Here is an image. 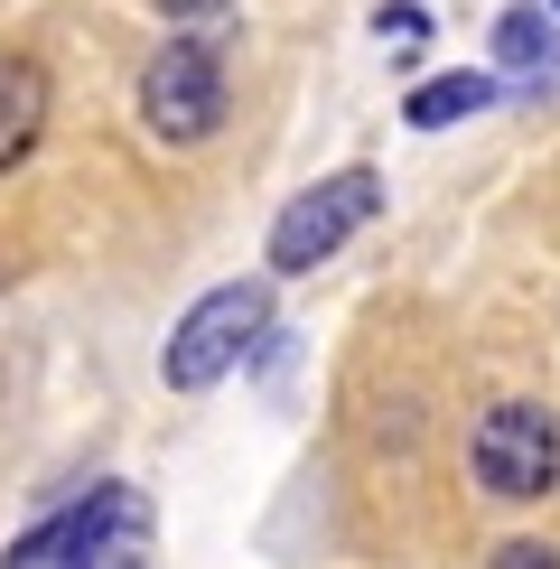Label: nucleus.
Segmentation results:
<instances>
[{"mask_svg":"<svg viewBox=\"0 0 560 569\" xmlns=\"http://www.w3.org/2000/svg\"><path fill=\"white\" fill-rule=\"evenodd\" d=\"M373 206H383L373 169H337V178L299 187V197L280 206V224H271V271H318L327 252L346 243V233L373 224Z\"/></svg>","mask_w":560,"mask_h":569,"instance_id":"nucleus-5","label":"nucleus"},{"mask_svg":"<svg viewBox=\"0 0 560 569\" xmlns=\"http://www.w3.org/2000/svg\"><path fill=\"white\" fill-rule=\"evenodd\" d=\"M551 10H560V0H551Z\"/></svg>","mask_w":560,"mask_h":569,"instance_id":"nucleus-12","label":"nucleus"},{"mask_svg":"<svg viewBox=\"0 0 560 569\" xmlns=\"http://www.w3.org/2000/svg\"><path fill=\"white\" fill-rule=\"evenodd\" d=\"M560 551H542V541H504V551H496V569H551Z\"/></svg>","mask_w":560,"mask_h":569,"instance_id":"nucleus-10","label":"nucleus"},{"mask_svg":"<svg viewBox=\"0 0 560 569\" xmlns=\"http://www.w3.org/2000/svg\"><path fill=\"white\" fill-rule=\"evenodd\" d=\"M262 327H271V290H262V280H224V290H206V299L178 318L169 355H159L169 392H206V383H224V373L252 355V337H262Z\"/></svg>","mask_w":560,"mask_h":569,"instance_id":"nucleus-1","label":"nucleus"},{"mask_svg":"<svg viewBox=\"0 0 560 569\" xmlns=\"http://www.w3.org/2000/svg\"><path fill=\"white\" fill-rule=\"evenodd\" d=\"M496 66L523 93H560V29L542 19V0H523V10L496 19Z\"/></svg>","mask_w":560,"mask_h":569,"instance_id":"nucleus-6","label":"nucleus"},{"mask_svg":"<svg viewBox=\"0 0 560 569\" xmlns=\"http://www.w3.org/2000/svg\"><path fill=\"white\" fill-rule=\"evenodd\" d=\"M159 10H206V0H159Z\"/></svg>","mask_w":560,"mask_h":569,"instance_id":"nucleus-11","label":"nucleus"},{"mask_svg":"<svg viewBox=\"0 0 560 569\" xmlns=\"http://www.w3.org/2000/svg\"><path fill=\"white\" fill-rule=\"evenodd\" d=\"M467 458H477V486L496 505H532V495L560 486V430L542 401H496L477 420V439H467Z\"/></svg>","mask_w":560,"mask_h":569,"instance_id":"nucleus-3","label":"nucleus"},{"mask_svg":"<svg viewBox=\"0 0 560 569\" xmlns=\"http://www.w3.org/2000/svg\"><path fill=\"white\" fill-rule=\"evenodd\" d=\"M38 131H47V66L0 57V169H19L38 150Z\"/></svg>","mask_w":560,"mask_h":569,"instance_id":"nucleus-7","label":"nucleus"},{"mask_svg":"<svg viewBox=\"0 0 560 569\" xmlns=\"http://www.w3.org/2000/svg\"><path fill=\"white\" fill-rule=\"evenodd\" d=\"M140 122L159 140H206L224 122V47L216 38H169L140 66Z\"/></svg>","mask_w":560,"mask_h":569,"instance_id":"nucleus-4","label":"nucleus"},{"mask_svg":"<svg viewBox=\"0 0 560 569\" xmlns=\"http://www.w3.org/2000/svg\"><path fill=\"white\" fill-rule=\"evenodd\" d=\"M373 38H383L392 57H420V47H430V10H420V0H383V10H373Z\"/></svg>","mask_w":560,"mask_h":569,"instance_id":"nucleus-9","label":"nucleus"},{"mask_svg":"<svg viewBox=\"0 0 560 569\" xmlns=\"http://www.w3.org/2000/svg\"><path fill=\"white\" fill-rule=\"evenodd\" d=\"M140 551H150V495H131V486H93L84 505L57 513V523H38V532L10 541V560H29V569H66V560H140Z\"/></svg>","mask_w":560,"mask_h":569,"instance_id":"nucleus-2","label":"nucleus"},{"mask_svg":"<svg viewBox=\"0 0 560 569\" xmlns=\"http://www.w3.org/2000/svg\"><path fill=\"white\" fill-rule=\"evenodd\" d=\"M486 103H496V76H467L458 66V76H430L402 112H411V131H449V122H467V112H486Z\"/></svg>","mask_w":560,"mask_h":569,"instance_id":"nucleus-8","label":"nucleus"}]
</instances>
